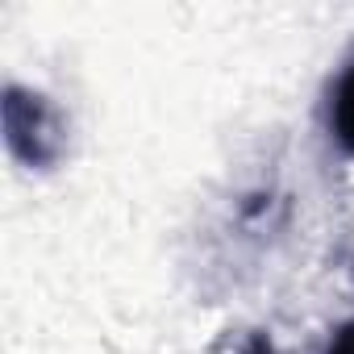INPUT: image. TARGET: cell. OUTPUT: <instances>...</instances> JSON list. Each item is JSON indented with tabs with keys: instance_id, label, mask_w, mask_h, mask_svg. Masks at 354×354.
<instances>
[{
	"instance_id": "4",
	"label": "cell",
	"mask_w": 354,
	"mask_h": 354,
	"mask_svg": "<svg viewBox=\"0 0 354 354\" xmlns=\"http://www.w3.org/2000/svg\"><path fill=\"white\" fill-rule=\"evenodd\" d=\"M242 354H279V350L271 346V337H250V346H246Z\"/></svg>"
},
{
	"instance_id": "2",
	"label": "cell",
	"mask_w": 354,
	"mask_h": 354,
	"mask_svg": "<svg viewBox=\"0 0 354 354\" xmlns=\"http://www.w3.org/2000/svg\"><path fill=\"white\" fill-rule=\"evenodd\" d=\"M329 129L337 138V146L346 154H354V63L346 67V75L337 80L333 88V100H329Z\"/></svg>"
},
{
	"instance_id": "1",
	"label": "cell",
	"mask_w": 354,
	"mask_h": 354,
	"mask_svg": "<svg viewBox=\"0 0 354 354\" xmlns=\"http://www.w3.org/2000/svg\"><path fill=\"white\" fill-rule=\"evenodd\" d=\"M0 117H5V142H9L13 158H21L26 167L46 171V167H55L63 158L67 121L42 92H26V88L13 84L5 92Z\"/></svg>"
},
{
	"instance_id": "3",
	"label": "cell",
	"mask_w": 354,
	"mask_h": 354,
	"mask_svg": "<svg viewBox=\"0 0 354 354\" xmlns=\"http://www.w3.org/2000/svg\"><path fill=\"white\" fill-rule=\"evenodd\" d=\"M325 354H354V321H346V325H342V329L329 337Z\"/></svg>"
}]
</instances>
